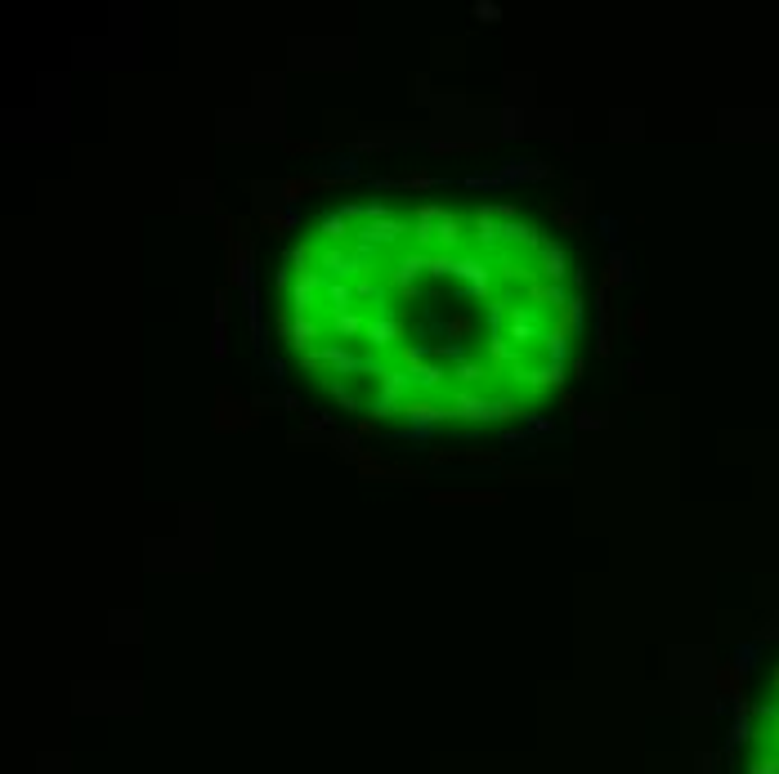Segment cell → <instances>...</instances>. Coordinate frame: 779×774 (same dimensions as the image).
Listing matches in <instances>:
<instances>
[{"label": "cell", "mask_w": 779, "mask_h": 774, "mask_svg": "<svg viewBox=\"0 0 779 774\" xmlns=\"http://www.w3.org/2000/svg\"><path fill=\"white\" fill-rule=\"evenodd\" d=\"M627 331H632V336H636V340H645V331H649V313L640 309V304H636V309L627 313Z\"/></svg>", "instance_id": "obj_13"}, {"label": "cell", "mask_w": 779, "mask_h": 774, "mask_svg": "<svg viewBox=\"0 0 779 774\" xmlns=\"http://www.w3.org/2000/svg\"><path fill=\"white\" fill-rule=\"evenodd\" d=\"M323 300H327V309H332V313H341V309H354V282H345V278H327V287H323Z\"/></svg>", "instance_id": "obj_5"}, {"label": "cell", "mask_w": 779, "mask_h": 774, "mask_svg": "<svg viewBox=\"0 0 779 774\" xmlns=\"http://www.w3.org/2000/svg\"><path fill=\"white\" fill-rule=\"evenodd\" d=\"M327 189H341V180H336V175H296V180L278 184L283 202H300V197H309V193H327Z\"/></svg>", "instance_id": "obj_3"}, {"label": "cell", "mask_w": 779, "mask_h": 774, "mask_svg": "<svg viewBox=\"0 0 779 774\" xmlns=\"http://www.w3.org/2000/svg\"><path fill=\"white\" fill-rule=\"evenodd\" d=\"M256 224L265 228L269 237H283V233H291V228H296V215H291V210H269V215H256Z\"/></svg>", "instance_id": "obj_9"}, {"label": "cell", "mask_w": 779, "mask_h": 774, "mask_svg": "<svg viewBox=\"0 0 779 774\" xmlns=\"http://www.w3.org/2000/svg\"><path fill=\"white\" fill-rule=\"evenodd\" d=\"M538 274H542V282H569V255H564V246H555V242H547L538 251Z\"/></svg>", "instance_id": "obj_4"}, {"label": "cell", "mask_w": 779, "mask_h": 774, "mask_svg": "<svg viewBox=\"0 0 779 774\" xmlns=\"http://www.w3.org/2000/svg\"><path fill=\"white\" fill-rule=\"evenodd\" d=\"M376 430H381V416H359V421H354V435H376Z\"/></svg>", "instance_id": "obj_16"}, {"label": "cell", "mask_w": 779, "mask_h": 774, "mask_svg": "<svg viewBox=\"0 0 779 774\" xmlns=\"http://www.w3.org/2000/svg\"><path fill=\"white\" fill-rule=\"evenodd\" d=\"M439 506H497L502 492H435Z\"/></svg>", "instance_id": "obj_6"}, {"label": "cell", "mask_w": 779, "mask_h": 774, "mask_svg": "<svg viewBox=\"0 0 779 774\" xmlns=\"http://www.w3.org/2000/svg\"><path fill=\"white\" fill-rule=\"evenodd\" d=\"M564 372H569L564 363H542V367H529V376H524L515 389H520V398L529 407H538L547 394H560V389H564V380H569Z\"/></svg>", "instance_id": "obj_1"}, {"label": "cell", "mask_w": 779, "mask_h": 774, "mask_svg": "<svg viewBox=\"0 0 779 774\" xmlns=\"http://www.w3.org/2000/svg\"><path fill=\"white\" fill-rule=\"evenodd\" d=\"M462 457V448H430V461L435 465H448V461H457Z\"/></svg>", "instance_id": "obj_17"}, {"label": "cell", "mask_w": 779, "mask_h": 774, "mask_svg": "<svg viewBox=\"0 0 779 774\" xmlns=\"http://www.w3.org/2000/svg\"><path fill=\"white\" fill-rule=\"evenodd\" d=\"M555 403H560L564 412H573V394H569V389H560V394H555Z\"/></svg>", "instance_id": "obj_20"}, {"label": "cell", "mask_w": 779, "mask_h": 774, "mask_svg": "<svg viewBox=\"0 0 779 774\" xmlns=\"http://www.w3.org/2000/svg\"><path fill=\"white\" fill-rule=\"evenodd\" d=\"M578 425H582V430H600V425H605V416H600V412H582Z\"/></svg>", "instance_id": "obj_19"}, {"label": "cell", "mask_w": 779, "mask_h": 774, "mask_svg": "<svg viewBox=\"0 0 779 774\" xmlns=\"http://www.w3.org/2000/svg\"><path fill=\"white\" fill-rule=\"evenodd\" d=\"M462 457H466V461H488V465L502 461V452H497V448H462Z\"/></svg>", "instance_id": "obj_14"}, {"label": "cell", "mask_w": 779, "mask_h": 774, "mask_svg": "<svg viewBox=\"0 0 779 774\" xmlns=\"http://www.w3.org/2000/svg\"><path fill=\"white\" fill-rule=\"evenodd\" d=\"M448 331H453L457 340H470L475 336V318H470V313H453V318H448Z\"/></svg>", "instance_id": "obj_12"}, {"label": "cell", "mask_w": 779, "mask_h": 774, "mask_svg": "<svg viewBox=\"0 0 779 774\" xmlns=\"http://www.w3.org/2000/svg\"><path fill=\"white\" fill-rule=\"evenodd\" d=\"M475 19H479V23H497V19H502V10H497L493 0H479V5H475Z\"/></svg>", "instance_id": "obj_15"}, {"label": "cell", "mask_w": 779, "mask_h": 774, "mask_svg": "<svg viewBox=\"0 0 779 774\" xmlns=\"http://www.w3.org/2000/svg\"><path fill=\"white\" fill-rule=\"evenodd\" d=\"M224 291H251V242H228Z\"/></svg>", "instance_id": "obj_2"}, {"label": "cell", "mask_w": 779, "mask_h": 774, "mask_svg": "<svg viewBox=\"0 0 779 774\" xmlns=\"http://www.w3.org/2000/svg\"><path fill=\"white\" fill-rule=\"evenodd\" d=\"M403 189H417V193H426V189H435V180H430V175H403Z\"/></svg>", "instance_id": "obj_18"}, {"label": "cell", "mask_w": 779, "mask_h": 774, "mask_svg": "<svg viewBox=\"0 0 779 774\" xmlns=\"http://www.w3.org/2000/svg\"><path fill=\"white\" fill-rule=\"evenodd\" d=\"M623 282H627V255L614 251V255L605 260V269H600V287H605V291H614V287H623Z\"/></svg>", "instance_id": "obj_8"}, {"label": "cell", "mask_w": 779, "mask_h": 774, "mask_svg": "<svg viewBox=\"0 0 779 774\" xmlns=\"http://www.w3.org/2000/svg\"><path fill=\"white\" fill-rule=\"evenodd\" d=\"M547 210L555 215V224H560V228H578V224H582V210H578V206H564L560 197L547 202Z\"/></svg>", "instance_id": "obj_10"}, {"label": "cell", "mask_w": 779, "mask_h": 774, "mask_svg": "<svg viewBox=\"0 0 779 774\" xmlns=\"http://www.w3.org/2000/svg\"><path fill=\"white\" fill-rule=\"evenodd\" d=\"M578 322H582V300H578V295H573V300H569V304H564V309H560V313H555V322H551V331H560V336H564V340H573V336H578Z\"/></svg>", "instance_id": "obj_7"}, {"label": "cell", "mask_w": 779, "mask_h": 774, "mask_svg": "<svg viewBox=\"0 0 779 774\" xmlns=\"http://www.w3.org/2000/svg\"><path fill=\"white\" fill-rule=\"evenodd\" d=\"M564 367H569V380H578V376H582V359H569Z\"/></svg>", "instance_id": "obj_21"}, {"label": "cell", "mask_w": 779, "mask_h": 774, "mask_svg": "<svg viewBox=\"0 0 779 774\" xmlns=\"http://www.w3.org/2000/svg\"><path fill=\"white\" fill-rule=\"evenodd\" d=\"M332 448H336V452H341V457H350V461H359V435H350V430H332Z\"/></svg>", "instance_id": "obj_11"}]
</instances>
